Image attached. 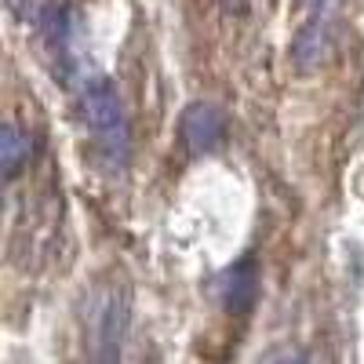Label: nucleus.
<instances>
[{"label":"nucleus","mask_w":364,"mask_h":364,"mask_svg":"<svg viewBox=\"0 0 364 364\" xmlns=\"http://www.w3.org/2000/svg\"><path fill=\"white\" fill-rule=\"evenodd\" d=\"M33 154H37V142L26 128H18V124L0 128V164H4V178H15L18 171H26Z\"/></svg>","instance_id":"obj_6"},{"label":"nucleus","mask_w":364,"mask_h":364,"mask_svg":"<svg viewBox=\"0 0 364 364\" xmlns=\"http://www.w3.org/2000/svg\"><path fill=\"white\" fill-rule=\"evenodd\" d=\"M84 324L99 360H117L132 324V295L124 284H102L84 302Z\"/></svg>","instance_id":"obj_2"},{"label":"nucleus","mask_w":364,"mask_h":364,"mask_svg":"<svg viewBox=\"0 0 364 364\" xmlns=\"http://www.w3.org/2000/svg\"><path fill=\"white\" fill-rule=\"evenodd\" d=\"M77 99H80V117H84L91 139H95L99 157L109 168L128 164V157H132V124H128V113H124V102H120L117 87L102 73H91V77H80Z\"/></svg>","instance_id":"obj_1"},{"label":"nucleus","mask_w":364,"mask_h":364,"mask_svg":"<svg viewBox=\"0 0 364 364\" xmlns=\"http://www.w3.org/2000/svg\"><path fill=\"white\" fill-rule=\"evenodd\" d=\"M211 288H215V299H219V306L226 314H237V317L252 314L255 302H259V262L252 255L237 259L233 266L215 273Z\"/></svg>","instance_id":"obj_4"},{"label":"nucleus","mask_w":364,"mask_h":364,"mask_svg":"<svg viewBox=\"0 0 364 364\" xmlns=\"http://www.w3.org/2000/svg\"><path fill=\"white\" fill-rule=\"evenodd\" d=\"M336 55V29L328 26L324 15H317L310 26H302L291 41V63L299 70H317Z\"/></svg>","instance_id":"obj_5"},{"label":"nucleus","mask_w":364,"mask_h":364,"mask_svg":"<svg viewBox=\"0 0 364 364\" xmlns=\"http://www.w3.org/2000/svg\"><path fill=\"white\" fill-rule=\"evenodd\" d=\"M8 8H11L15 15H22V4H18V0H8Z\"/></svg>","instance_id":"obj_8"},{"label":"nucleus","mask_w":364,"mask_h":364,"mask_svg":"<svg viewBox=\"0 0 364 364\" xmlns=\"http://www.w3.org/2000/svg\"><path fill=\"white\" fill-rule=\"evenodd\" d=\"M226 135H230V120H226L223 106H215V102H190L178 117V139L193 157L215 154L226 142Z\"/></svg>","instance_id":"obj_3"},{"label":"nucleus","mask_w":364,"mask_h":364,"mask_svg":"<svg viewBox=\"0 0 364 364\" xmlns=\"http://www.w3.org/2000/svg\"><path fill=\"white\" fill-rule=\"evenodd\" d=\"M302 4H306L314 15H331V11H339L346 0H302Z\"/></svg>","instance_id":"obj_7"}]
</instances>
